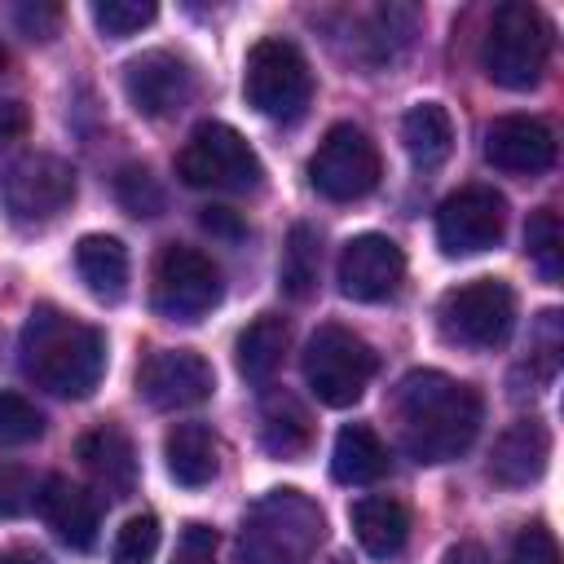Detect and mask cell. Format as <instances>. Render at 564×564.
<instances>
[{
    "mask_svg": "<svg viewBox=\"0 0 564 564\" xmlns=\"http://www.w3.org/2000/svg\"><path fill=\"white\" fill-rule=\"evenodd\" d=\"M392 410H397L405 454L427 467L467 454L480 432V419H485L480 392L441 370H410L397 383Z\"/></svg>",
    "mask_w": 564,
    "mask_h": 564,
    "instance_id": "obj_1",
    "label": "cell"
},
{
    "mask_svg": "<svg viewBox=\"0 0 564 564\" xmlns=\"http://www.w3.org/2000/svg\"><path fill=\"white\" fill-rule=\"evenodd\" d=\"M22 375L53 397L84 401L106 375V335L53 304H40L18 339Z\"/></svg>",
    "mask_w": 564,
    "mask_h": 564,
    "instance_id": "obj_2",
    "label": "cell"
},
{
    "mask_svg": "<svg viewBox=\"0 0 564 564\" xmlns=\"http://www.w3.org/2000/svg\"><path fill=\"white\" fill-rule=\"evenodd\" d=\"M326 538L322 507L300 489H269L242 516L238 564H313Z\"/></svg>",
    "mask_w": 564,
    "mask_h": 564,
    "instance_id": "obj_3",
    "label": "cell"
},
{
    "mask_svg": "<svg viewBox=\"0 0 564 564\" xmlns=\"http://www.w3.org/2000/svg\"><path fill=\"white\" fill-rule=\"evenodd\" d=\"M551 57V26L529 0H507L494 9L489 31L480 40V66L502 88H533Z\"/></svg>",
    "mask_w": 564,
    "mask_h": 564,
    "instance_id": "obj_4",
    "label": "cell"
},
{
    "mask_svg": "<svg viewBox=\"0 0 564 564\" xmlns=\"http://www.w3.org/2000/svg\"><path fill=\"white\" fill-rule=\"evenodd\" d=\"M300 366H304V383L313 388V397L322 405L344 410V405L361 401L366 383L375 379L379 357H375V348L357 330H348L339 322H326V326H317L308 335Z\"/></svg>",
    "mask_w": 564,
    "mask_h": 564,
    "instance_id": "obj_5",
    "label": "cell"
},
{
    "mask_svg": "<svg viewBox=\"0 0 564 564\" xmlns=\"http://www.w3.org/2000/svg\"><path fill=\"white\" fill-rule=\"evenodd\" d=\"M176 176L194 189H225V194H247L260 189L264 167L247 137L220 119H207L189 132V141L176 154Z\"/></svg>",
    "mask_w": 564,
    "mask_h": 564,
    "instance_id": "obj_6",
    "label": "cell"
},
{
    "mask_svg": "<svg viewBox=\"0 0 564 564\" xmlns=\"http://www.w3.org/2000/svg\"><path fill=\"white\" fill-rule=\"evenodd\" d=\"M516 326V291L502 278L449 286L436 304V330L454 348H502Z\"/></svg>",
    "mask_w": 564,
    "mask_h": 564,
    "instance_id": "obj_7",
    "label": "cell"
},
{
    "mask_svg": "<svg viewBox=\"0 0 564 564\" xmlns=\"http://www.w3.org/2000/svg\"><path fill=\"white\" fill-rule=\"evenodd\" d=\"M242 93L247 106H256L264 119H300L313 101V70L304 62V53L282 40V35H264L251 44L247 53V70H242Z\"/></svg>",
    "mask_w": 564,
    "mask_h": 564,
    "instance_id": "obj_8",
    "label": "cell"
},
{
    "mask_svg": "<svg viewBox=\"0 0 564 564\" xmlns=\"http://www.w3.org/2000/svg\"><path fill=\"white\" fill-rule=\"evenodd\" d=\"M225 295L220 269L207 251L185 247V242H167L154 260V313H163L167 322H198L207 317Z\"/></svg>",
    "mask_w": 564,
    "mask_h": 564,
    "instance_id": "obj_9",
    "label": "cell"
},
{
    "mask_svg": "<svg viewBox=\"0 0 564 564\" xmlns=\"http://www.w3.org/2000/svg\"><path fill=\"white\" fill-rule=\"evenodd\" d=\"M379 176H383L379 145L357 123H335L317 141V150L308 159V181L330 203H357V198H366L379 185Z\"/></svg>",
    "mask_w": 564,
    "mask_h": 564,
    "instance_id": "obj_10",
    "label": "cell"
},
{
    "mask_svg": "<svg viewBox=\"0 0 564 564\" xmlns=\"http://www.w3.org/2000/svg\"><path fill=\"white\" fill-rule=\"evenodd\" d=\"M0 198L18 225H48L75 203V167L57 154H26L9 167Z\"/></svg>",
    "mask_w": 564,
    "mask_h": 564,
    "instance_id": "obj_11",
    "label": "cell"
},
{
    "mask_svg": "<svg viewBox=\"0 0 564 564\" xmlns=\"http://www.w3.org/2000/svg\"><path fill=\"white\" fill-rule=\"evenodd\" d=\"M507 229V198L489 185H467L436 207V247L445 256L489 251Z\"/></svg>",
    "mask_w": 564,
    "mask_h": 564,
    "instance_id": "obj_12",
    "label": "cell"
},
{
    "mask_svg": "<svg viewBox=\"0 0 564 564\" xmlns=\"http://www.w3.org/2000/svg\"><path fill=\"white\" fill-rule=\"evenodd\" d=\"M137 388L154 410H189V405H203L212 397L216 370L194 348H159L145 357Z\"/></svg>",
    "mask_w": 564,
    "mask_h": 564,
    "instance_id": "obj_13",
    "label": "cell"
},
{
    "mask_svg": "<svg viewBox=\"0 0 564 564\" xmlns=\"http://www.w3.org/2000/svg\"><path fill=\"white\" fill-rule=\"evenodd\" d=\"M123 97L145 119L176 115L194 97V70L185 57H176L167 48H150L123 66Z\"/></svg>",
    "mask_w": 564,
    "mask_h": 564,
    "instance_id": "obj_14",
    "label": "cell"
},
{
    "mask_svg": "<svg viewBox=\"0 0 564 564\" xmlns=\"http://www.w3.org/2000/svg\"><path fill=\"white\" fill-rule=\"evenodd\" d=\"M335 278H339V291L348 300L375 304V300H388L401 286L405 256H401V247L388 234H357V238L344 242Z\"/></svg>",
    "mask_w": 564,
    "mask_h": 564,
    "instance_id": "obj_15",
    "label": "cell"
},
{
    "mask_svg": "<svg viewBox=\"0 0 564 564\" xmlns=\"http://www.w3.org/2000/svg\"><path fill=\"white\" fill-rule=\"evenodd\" d=\"M485 159L511 176H538L555 163V132L533 115H502L485 128Z\"/></svg>",
    "mask_w": 564,
    "mask_h": 564,
    "instance_id": "obj_16",
    "label": "cell"
},
{
    "mask_svg": "<svg viewBox=\"0 0 564 564\" xmlns=\"http://www.w3.org/2000/svg\"><path fill=\"white\" fill-rule=\"evenodd\" d=\"M35 507H40L44 524H48L66 546L88 551V546L97 542V529H101V502H97L84 485L66 480V476H48V480L35 489Z\"/></svg>",
    "mask_w": 564,
    "mask_h": 564,
    "instance_id": "obj_17",
    "label": "cell"
},
{
    "mask_svg": "<svg viewBox=\"0 0 564 564\" xmlns=\"http://www.w3.org/2000/svg\"><path fill=\"white\" fill-rule=\"evenodd\" d=\"M551 463V432L538 423V419H520L511 423L498 441H494V454H489V476L507 489H524L533 480H542Z\"/></svg>",
    "mask_w": 564,
    "mask_h": 564,
    "instance_id": "obj_18",
    "label": "cell"
},
{
    "mask_svg": "<svg viewBox=\"0 0 564 564\" xmlns=\"http://www.w3.org/2000/svg\"><path fill=\"white\" fill-rule=\"evenodd\" d=\"M75 454H79L84 471L97 480V489H106L110 498L132 494V480H137V449H132V441H128L115 423H101V427L84 432L79 445H75Z\"/></svg>",
    "mask_w": 564,
    "mask_h": 564,
    "instance_id": "obj_19",
    "label": "cell"
},
{
    "mask_svg": "<svg viewBox=\"0 0 564 564\" xmlns=\"http://www.w3.org/2000/svg\"><path fill=\"white\" fill-rule=\"evenodd\" d=\"M348 520H352V533L370 560H397L410 542V511H405V502H397L388 494L357 498Z\"/></svg>",
    "mask_w": 564,
    "mask_h": 564,
    "instance_id": "obj_20",
    "label": "cell"
},
{
    "mask_svg": "<svg viewBox=\"0 0 564 564\" xmlns=\"http://www.w3.org/2000/svg\"><path fill=\"white\" fill-rule=\"evenodd\" d=\"M163 458H167V476L185 489H203L220 471V445L207 423H176L163 436Z\"/></svg>",
    "mask_w": 564,
    "mask_h": 564,
    "instance_id": "obj_21",
    "label": "cell"
},
{
    "mask_svg": "<svg viewBox=\"0 0 564 564\" xmlns=\"http://www.w3.org/2000/svg\"><path fill=\"white\" fill-rule=\"evenodd\" d=\"M75 269H79L84 286L101 304H119L128 295V251H123L119 238H110V234H84L75 242Z\"/></svg>",
    "mask_w": 564,
    "mask_h": 564,
    "instance_id": "obj_22",
    "label": "cell"
},
{
    "mask_svg": "<svg viewBox=\"0 0 564 564\" xmlns=\"http://www.w3.org/2000/svg\"><path fill=\"white\" fill-rule=\"evenodd\" d=\"M401 145L419 172H436L454 150V119L441 101H419L401 119Z\"/></svg>",
    "mask_w": 564,
    "mask_h": 564,
    "instance_id": "obj_23",
    "label": "cell"
},
{
    "mask_svg": "<svg viewBox=\"0 0 564 564\" xmlns=\"http://www.w3.org/2000/svg\"><path fill=\"white\" fill-rule=\"evenodd\" d=\"M286 339H291V326H286L278 313H260L256 322H247V330H242L238 344H234L238 375H242L247 383H269L273 370H278L282 357H286Z\"/></svg>",
    "mask_w": 564,
    "mask_h": 564,
    "instance_id": "obj_24",
    "label": "cell"
},
{
    "mask_svg": "<svg viewBox=\"0 0 564 564\" xmlns=\"http://www.w3.org/2000/svg\"><path fill=\"white\" fill-rule=\"evenodd\" d=\"M383 471H388V445L379 441V432L366 423L339 427L330 449V476L339 485H375Z\"/></svg>",
    "mask_w": 564,
    "mask_h": 564,
    "instance_id": "obj_25",
    "label": "cell"
},
{
    "mask_svg": "<svg viewBox=\"0 0 564 564\" xmlns=\"http://www.w3.org/2000/svg\"><path fill=\"white\" fill-rule=\"evenodd\" d=\"M313 441V419L291 392H273L260 405V445L273 458H295Z\"/></svg>",
    "mask_w": 564,
    "mask_h": 564,
    "instance_id": "obj_26",
    "label": "cell"
},
{
    "mask_svg": "<svg viewBox=\"0 0 564 564\" xmlns=\"http://www.w3.org/2000/svg\"><path fill=\"white\" fill-rule=\"evenodd\" d=\"M317 273H322V238L313 225H291L282 260H278V286L291 300H308L317 291Z\"/></svg>",
    "mask_w": 564,
    "mask_h": 564,
    "instance_id": "obj_27",
    "label": "cell"
},
{
    "mask_svg": "<svg viewBox=\"0 0 564 564\" xmlns=\"http://www.w3.org/2000/svg\"><path fill=\"white\" fill-rule=\"evenodd\" d=\"M524 247H529V260L538 264L542 282H560L564 278V225L555 216V207H538L524 225Z\"/></svg>",
    "mask_w": 564,
    "mask_h": 564,
    "instance_id": "obj_28",
    "label": "cell"
},
{
    "mask_svg": "<svg viewBox=\"0 0 564 564\" xmlns=\"http://www.w3.org/2000/svg\"><path fill=\"white\" fill-rule=\"evenodd\" d=\"M115 198H119V207H123L128 216H137V220H150V216L163 212V185L154 181V172H150L145 163L119 167V176H115Z\"/></svg>",
    "mask_w": 564,
    "mask_h": 564,
    "instance_id": "obj_29",
    "label": "cell"
},
{
    "mask_svg": "<svg viewBox=\"0 0 564 564\" xmlns=\"http://www.w3.org/2000/svg\"><path fill=\"white\" fill-rule=\"evenodd\" d=\"M88 13L106 40H128L141 26H150L159 9H154V0H93Z\"/></svg>",
    "mask_w": 564,
    "mask_h": 564,
    "instance_id": "obj_30",
    "label": "cell"
},
{
    "mask_svg": "<svg viewBox=\"0 0 564 564\" xmlns=\"http://www.w3.org/2000/svg\"><path fill=\"white\" fill-rule=\"evenodd\" d=\"M44 436V414L22 392H0V445H31Z\"/></svg>",
    "mask_w": 564,
    "mask_h": 564,
    "instance_id": "obj_31",
    "label": "cell"
},
{
    "mask_svg": "<svg viewBox=\"0 0 564 564\" xmlns=\"http://www.w3.org/2000/svg\"><path fill=\"white\" fill-rule=\"evenodd\" d=\"M154 551H159V520L145 511V516L123 520V529L115 533L110 560H115V564H150Z\"/></svg>",
    "mask_w": 564,
    "mask_h": 564,
    "instance_id": "obj_32",
    "label": "cell"
},
{
    "mask_svg": "<svg viewBox=\"0 0 564 564\" xmlns=\"http://www.w3.org/2000/svg\"><path fill=\"white\" fill-rule=\"evenodd\" d=\"M35 480H31V471L26 467H18V463H0V520H13V516H22V511H31L35 507Z\"/></svg>",
    "mask_w": 564,
    "mask_h": 564,
    "instance_id": "obj_33",
    "label": "cell"
},
{
    "mask_svg": "<svg viewBox=\"0 0 564 564\" xmlns=\"http://www.w3.org/2000/svg\"><path fill=\"white\" fill-rule=\"evenodd\" d=\"M511 564H560L555 533L546 524H524L511 542Z\"/></svg>",
    "mask_w": 564,
    "mask_h": 564,
    "instance_id": "obj_34",
    "label": "cell"
},
{
    "mask_svg": "<svg viewBox=\"0 0 564 564\" xmlns=\"http://www.w3.org/2000/svg\"><path fill=\"white\" fill-rule=\"evenodd\" d=\"M13 22L26 40H53L62 26V9L48 0H26V4H13Z\"/></svg>",
    "mask_w": 564,
    "mask_h": 564,
    "instance_id": "obj_35",
    "label": "cell"
},
{
    "mask_svg": "<svg viewBox=\"0 0 564 564\" xmlns=\"http://www.w3.org/2000/svg\"><path fill=\"white\" fill-rule=\"evenodd\" d=\"M172 564H216V529L189 520L176 538V551H172Z\"/></svg>",
    "mask_w": 564,
    "mask_h": 564,
    "instance_id": "obj_36",
    "label": "cell"
},
{
    "mask_svg": "<svg viewBox=\"0 0 564 564\" xmlns=\"http://www.w3.org/2000/svg\"><path fill=\"white\" fill-rule=\"evenodd\" d=\"M26 128H31V110L22 106V101H0V145H9V141H22L26 137Z\"/></svg>",
    "mask_w": 564,
    "mask_h": 564,
    "instance_id": "obj_37",
    "label": "cell"
},
{
    "mask_svg": "<svg viewBox=\"0 0 564 564\" xmlns=\"http://www.w3.org/2000/svg\"><path fill=\"white\" fill-rule=\"evenodd\" d=\"M203 229L207 234H220V238H242V220L229 212V207H203Z\"/></svg>",
    "mask_w": 564,
    "mask_h": 564,
    "instance_id": "obj_38",
    "label": "cell"
},
{
    "mask_svg": "<svg viewBox=\"0 0 564 564\" xmlns=\"http://www.w3.org/2000/svg\"><path fill=\"white\" fill-rule=\"evenodd\" d=\"M441 564H489V555H485L480 542H458V546H449L441 555Z\"/></svg>",
    "mask_w": 564,
    "mask_h": 564,
    "instance_id": "obj_39",
    "label": "cell"
},
{
    "mask_svg": "<svg viewBox=\"0 0 564 564\" xmlns=\"http://www.w3.org/2000/svg\"><path fill=\"white\" fill-rule=\"evenodd\" d=\"M0 564H48V555H40V551H31V546H13V551L0 555Z\"/></svg>",
    "mask_w": 564,
    "mask_h": 564,
    "instance_id": "obj_40",
    "label": "cell"
},
{
    "mask_svg": "<svg viewBox=\"0 0 564 564\" xmlns=\"http://www.w3.org/2000/svg\"><path fill=\"white\" fill-rule=\"evenodd\" d=\"M4 66H9V53H4V44H0V75H4Z\"/></svg>",
    "mask_w": 564,
    "mask_h": 564,
    "instance_id": "obj_41",
    "label": "cell"
}]
</instances>
